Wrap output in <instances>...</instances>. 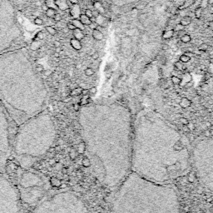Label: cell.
<instances>
[{"mask_svg":"<svg viewBox=\"0 0 213 213\" xmlns=\"http://www.w3.org/2000/svg\"><path fill=\"white\" fill-rule=\"evenodd\" d=\"M209 49V45L207 44H202L200 45V47H199V50H201V51H206L207 49Z\"/></svg>","mask_w":213,"mask_h":213,"instance_id":"obj_34","label":"cell"},{"mask_svg":"<svg viewBox=\"0 0 213 213\" xmlns=\"http://www.w3.org/2000/svg\"><path fill=\"white\" fill-rule=\"evenodd\" d=\"M180 105L183 106V107H187V106L191 105V101L187 99V98H186V97H184V98H182L181 102H180Z\"/></svg>","mask_w":213,"mask_h":213,"instance_id":"obj_27","label":"cell"},{"mask_svg":"<svg viewBox=\"0 0 213 213\" xmlns=\"http://www.w3.org/2000/svg\"><path fill=\"white\" fill-rule=\"evenodd\" d=\"M92 38H93L95 40H97V41H102V40H103V39H104V34L102 33V32L100 31V30H98L97 29L92 30Z\"/></svg>","mask_w":213,"mask_h":213,"instance_id":"obj_15","label":"cell"},{"mask_svg":"<svg viewBox=\"0 0 213 213\" xmlns=\"http://www.w3.org/2000/svg\"><path fill=\"white\" fill-rule=\"evenodd\" d=\"M45 4L48 6V8H53V9H58V7H57V5H56L55 3V0H46L45 1Z\"/></svg>","mask_w":213,"mask_h":213,"instance_id":"obj_22","label":"cell"},{"mask_svg":"<svg viewBox=\"0 0 213 213\" xmlns=\"http://www.w3.org/2000/svg\"><path fill=\"white\" fill-rule=\"evenodd\" d=\"M111 213H180L179 200L173 185L158 183L130 172L117 186Z\"/></svg>","mask_w":213,"mask_h":213,"instance_id":"obj_3","label":"cell"},{"mask_svg":"<svg viewBox=\"0 0 213 213\" xmlns=\"http://www.w3.org/2000/svg\"><path fill=\"white\" fill-rule=\"evenodd\" d=\"M186 126L188 127V129L189 130H193L194 129V125H193V123L192 122H189Z\"/></svg>","mask_w":213,"mask_h":213,"instance_id":"obj_49","label":"cell"},{"mask_svg":"<svg viewBox=\"0 0 213 213\" xmlns=\"http://www.w3.org/2000/svg\"><path fill=\"white\" fill-rule=\"evenodd\" d=\"M69 13H70L71 17L73 18V19H79L80 15L82 14L79 5L78 3L72 5V7L69 8Z\"/></svg>","mask_w":213,"mask_h":213,"instance_id":"obj_11","label":"cell"},{"mask_svg":"<svg viewBox=\"0 0 213 213\" xmlns=\"http://www.w3.org/2000/svg\"><path fill=\"white\" fill-rule=\"evenodd\" d=\"M56 13H57V11H56L55 9H53V8H49V9L45 12V14H46L47 17L50 18L54 17V15H55Z\"/></svg>","mask_w":213,"mask_h":213,"instance_id":"obj_25","label":"cell"},{"mask_svg":"<svg viewBox=\"0 0 213 213\" xmlns=\"http://www.w3.org/2000/svg\"><path fill=\"white\" fill-rule=\"evenodd\" d=\"M186 213H191V212H190V211H187V212H186Z\"/></svg>","mask_w":213,"mask_h":213,"instance_id":"obj_62","label":"cell"},{"mask_svg":"<svg viewBox=\"0 0 213 213\" xmlns=\"http://www.w3.org/2000/svg\"><path fill=\"white\" fill-rule=\"evenodd\" d=\"M207 5H208V0H201V3L199 7L205 8L207 7Z\"/></svg>","mask_w":213,"mask_h":213,"instance_id":"obj_39","label":"cell"},{"mask_svg":"<svg viewBox=\"0 0 213 213\" xmlns=\"http://www.w3.org/2000/svg\"><path fill=\"white\" fill-rule=\"evenodd\" d=\"M60 53H57V52H55V53H53V56L54 57V58H60Z\"/></svg>","mask_w":213,"mask_h":213,"instance_id":"obj_53","label":"cell"},{"mask_svg":"<svg viewBox=\"0 0 213 213\" xmlns=\"http://www.w3.org/2000/svg\"><path fill=\"white\" fill-rule=\"evenodd\" d=\"M36 5H37V6H41V2H39H39H37Z\"/></svg>","mask_w":213,"mask_h":213,"instance_id":"obj_59","label":"cell"},{"mask_svg":"<svg viewBox=\"0 0 213 213\" xmlns=\"http://www.w3.org/2000/svg\"><path fill=\"white\" fill-rule=\"evenodd\" d=\"M70 45L72 46L73 49H75L77 51H79L82 49V43L80 40L75 39V38H73V39H70Z\"/></svg>","mask_w":213,"mask_h":213,"instance_id":"obj_14","label":"cell"},{"mask_svg":"<svg viewBox=\"0 0 213 213\" xmlns=\"http://www.w3.org/2000/svg\"><path fill=\"white\" fill-rule=\"evenodd\" d=\"M205 137H206V138H209V137H211V132H210V130H206V131L205 132Z\"/></svg>","mask_w":213,"mask_h":213,"instance_id":"obj_52","label":"cell"},{"mask_svg":"<svg viewBox=\"0 0 213 213\" xmlns=\"http://www.w3.org/2000/svg\"><path fill=\"white\" fill-rule=\"evenodd\" d=\"M174 33L175 31L173 30V29H171V30H167V31H166L164 33V34H162V38L165 39H170L172 37H173V35H174Z\"/></svg>","mask_w":213,"mask_h":213,"instance_id":"obj_23","label":"cell"},{"mask_svg":"<svg viewBox=\"0 0 213 213\" xmlns=\"http://www.w3.org/2000/svg\"><path fill=\"white\" fill-rule=\"evenodd\" d=\"M0 213H21V200L16 186L0 172Z\"/></svg>","mask_w":213,"mask_h":213,"instance_id":"obj_9","label":"cell"},{"mask_svg":"<svg viewBox=\"0 0 213 213\" xmlns=\"http://www.w3.org/2000/svg\"><path fill=\"white\" fill-rule=\"evenodd\" d=\"M191 155L196 176L213 192V137L197 142Z\"/></svg>","mask_w":213,"mask_h":213,"instance_id":"obj_8","label":"cell"},{"mask_svg":"<svg viewBox=\"0 0 213 213\" xmlns=\"http://www.w3.org/2000/svg\"><path fill=\"white\" fill-rule=\"evenodd\" d=\"M61 46H62V44H61L59 41H58V40H56V41L53 42V47H54V48H59V47Z\"/></svg>","mask_w":213,"mask_h":213,"instance_id":"obj_45","label":"cell"},{"mask_svg":"<svg viewBox=\"0 0 213 213\" xmlns=\"http://www.w3.org/2000/svg\"><path fill=\"white\" fill-rule=\"evenodd\" d=\"M12 122L0 102V172H5L8 160L12 154Z\"/></svg>","mask_w":213,"mask_h":213,"instance_id":"obj_10","label":"cell"},{"mask_svg":"<svg viewBox=\"0 0 213 213\" xmlns=\"http://www.w3.org/2000/svg\"><path fill=\"white\" fill-rule=\"evenodd\" d=\"M96 92H97V88L95 87H92L91 89L89 90V92L90 93H92V94H94V93H96Z\"/></svg>","mask_w":213,"mask_h":213,"instance_id":"obj_50","label":"cell"},{"mask_svg":"<svg viewBox=\"0 0 213 213\" xmlns=\"http://www.w3.org/2000/svg\"><path fill=\"white\" fill-rule=\"evenodd\" d=\"M146 5H147L146 3H144V4H143H143H139V5H138L137 7H136V8H137V9H138V10L143 9V8L146 7Z\"/></svg>","mask_w":213,"mask_h":213,"instance_id":"obj_48","label":"cell"},{"mask_svg":"<svg viewBox=\"0 0 213 213\" xmlns=\"http://www.w3.org/2000/svg\"><path fill=\"white\" fill-rule=\"evenodd\" d=\"M184 29H185V27L183 26V25H182L181 23H178V24H177L176 25V27L174 28V31H177V32H180V31H183L184 30Z\"/></svg>","mask_w":213,"mask_h":213,"instance_id":"obj_33","label":"cell"},{"mask_svg":"<svg viewBox=\"0 0 213 213\" xmlns=\"http://www.w3.org/2000/svg\"><path fill=\"white\" fill-rule=\"evenodd\" d=\"M41 48V43L40 40H34L30 44V49L32 51H37Z\"/></svg>","mask_w":213,"mask_h":213,"instance_id":"obj_19","label":"cell"},{"mask_svg":"<svg viewBox=\"0 0 213 213\" xmlns=\"http://www.w3.org/2000/svg\"><path fill=\"white\" fill-rule=\"evenodd\" d=\"M191 155L182 136L159 113L143 110L133 123L131 172L162 184L190 172Z\"/></svg>","mask_w":213,"mask_h":213,"instance_id":"obj_2","label":"cell"},{"mask_svg":"<svg viewBox=\"0 0 213 213\" xmlns=\"http://www.w3.org/2000/svg\"><path fill=\"white\" fill-rule=\"evenodd\" d=\"M171 80H172V82L174 85H179L180 83H181V82H182L181 78L177 77V76H172Z\"/></svg>","mask_w":213,"mask_h":213,"instance_id":"obj_30","label":"cell"},{"mask_svg":"<svg viewBox=\"0 0 213 213\" xmlns=\"http://www.w3.org/2000/svg\"><path fill=\"white\" fill-rule=\"evenodd\" d=\"M52 117L42 112L23 122L12 139V154L20 166L29 169L49 153L56 139Z\"/></svg>","mask_w":213,"mask_h":213,"instance_id":"obj_5","label":"cell"},{"mask_svg":"<svg viewBox=\"0 0 213 213\" xmlns=\"http://www.w3.org/2000/svg\"><path fill=\"white\" fill-rule=\"evenodd\" d=\"M73 38L78 39V40H80V41H81L82 39H84V37H85V34H84V33H83V31L78 29H74V30L73 31Z\"/></svg>","mask_w":213,"mask_h":213,"instance_id":"obj_17","label":"cell"},{"mask_svg":"<svg viewBox=\"0 0 213 213\" xmlns=\"http://www.w3.org/2000/svg\"><path fill=\"white\" fill-rule=\"evenodd\" d=\"M33 213H91L78 194L63 190L45 196Z\"/></svg>","mask_w":213,"mask_h":213,"instance_id":"obj_6","label":"cell"},{"mask_svg":"<svg viewBox=\"0 0 213 213\" xmlns=\"http://www.w3.org/2000/svg\"><path fill=\"white\" fill-rule=\"evenodd\" d=\"M36 70L38 71V72H44V67H43L42 65H40V64H37Z\"/></svg>","mask_w":213,"mask_h":213,"instance_id":"obj_43","label":"cell"},{"mask_svg":"<svg viewBox=\"0 0 213 213\" xmlns=\"http://www.w3.org/2000/svg\"><path fill=\"white\" fill-rule=\"evenodd\" d=\"M190 60H191V58L188 55H186V54H183V55L180 57V62H182L183 63H188Z\"/></svg>","mask_w":213,"mask_h":213,"instance_id":"obj_29","label":"cell"},{"mask_svg":"<svg viewBox=\"0 0 213 213\" xmlns=\"http://www.w3.org/2000/svg\"><path fill=\"white\" fill-rule=\"evenodd\" d=\"M41 8H42V10H43L44 12H46L47 10L49 9V8H48V6H47L46 4H43L41 6Z\"/></svg>","mask_w":213,"mask_h":213,"instance_id":"obj_51","label":"cell"},{"mask_svg":"<svg viewBox=\"0 0 213 213\" xmlns=\"http://www.w3.org/2000/svg\"><path fill=\"white\" fill-rule=\"evenodd\" d=\"M95 23L98 26L106 28L107 26V19L103 16V14H98L97 17L95 18Z\"/></svg>","mask_w":213,"mask_h":213,"instance_id":"obj_13","label":"cell"},{"mask_svg":"<svg viewBox=\"0 0 213 213\" xmlns=\"http://www.w3.org/2000/svg\"><path fill=\"white\" fill-rule=\"evenodd\" d=\"M67 28L68 29V30H71V31H73V30L76 29V27L72 23V22L67 23Z\"/></svg>","mask_w":213,"mask_h":213,"instance_id":"obj_41","label":"cell"},{"mask_svg":"<svg viewBox=\"0 0 213 213\" xmlns=\"http://www.w3.org/2000/svg\"><path fill=\"white\" fill-rule=\"evenodd\" d=\"M168 49H169V48H168V45H167V44H164V45L162 46V49H164V50H167Z\"/></svg>","mask_w":213,"mask_h":213,"instance_id":"obj_56","label":"cell"},{"mask_svg":"<svg viewBox=\"0 0 213 213\" xmlns=\"http://www.w3.org/2000/svg\"><path fill=\"white\" fill-rule=\"evenodd\" d=\"M78 122L92 172L101 183L115 188L131 172V112L116 102L86 105L80 108Z\"/></svg>","mask_w":213,"mask_h":213,"instance_id":"obj_1","label":"cell"},{"mask_svg":"<svg viewBox=\"0 0 213 213\" xmlns=\"http://www.w3.org/2000/svg\"><path fill=\"white\" fill-rule=\"evenodd\" d=\"M147 17H148V15H147V13H144V14H140V15H139V17H138V18H139V20H146V19H147Z\"/></svg>","mask_w":213,"mask_h":213,"instance_id":"obj_46","label":"cell"},{"mask_svg":"<svg viewBox=\"0 0 213 213\" xmlns=\"http://www.w3.org/2000/svg\"><path fill=\"white\" fill-rule=\"evenodd\" d=\"M16 187L21 201L29 206H36L48 196L50 185L48 178L43 174L24 169L18 177Z\"/></svg>","mask_w":213,"mask_h":213,"instance_id":"obj_7","label":"cell"},{"mask_svg":"<svg viewBox=\"0 0 213 213\" xmlns=\"http://www.w3.org/2000/svg\"><path fill=\"white\" fill-rule=\"evenodd\" d=\"M81 68V64H78V65H77V68Z\"/></svg>","mask_w":213,"mask_h":213,"instance_id":"obj_60","label":"cell"},{"mask_svg":"<svg viewBox=\"0 0 213 213\" xmlns=\"http://www.w3.org/2000/svg\"><path fill=\"white\" fill-rule=\"evenodd\" d=\"M72 23L76 27V29H81L82 31L85 29V26L82 24L79 19H73L72 20Z\"/></svg>","mask_w":213,"mask_h":213,"instance_id":"obj_21","label":"cell"},{"mask_svg":"<svg viewBox=\"0 0 213 213\" xmlns=\"http://www.w3.org/2000/svg\"><path fill=\"white\" fill-rule=\"evenodd\" d=\"M174 66H175V68H176L177 70L182 71V70H183V69H185L184 66L182 65V62H177V63L174 64Z\"/></svg>","mask_w":213,"mask_h":213,"instance_id":"obj_31","label":"cell"},{"mask_svg":"<svg viewBox=\"0 0 213 213\" xmlns=\"http://www.w3.org/2000/svg\"><path fill=\"white\" fill-rule=\"evenodd\" d=\"M53 19L55 20L56 22H60V21H62V16H61L59 13H56L55 15H54V17L53 18Z\"/></svg>","mask_w":213,"mask_h":213,"instance_id":"obj_38","label":"cell"},{"mask_svg":"<svg viewBox=\"0 0 213 213\" xmlns=\"http://www.w3.org/2000/svg\"><path fill=\"white\" fill-rule=\"evenodd\" d=\"M202 9H203V8L201 7H198L196 8V10H195V15H196V18L200 19L201 18V15H202Z\"/></svg>","mask_w":213,"mask_h":213,"instance_id":"obj_28","label":"cell"},{"mask_svg":"<svg viewBox=\"0 0 213 213\" xmlns=\"http://www.w3.org/2000/svg\"><path fill=\"white\" fill-rule=\"evenodd\" d=\"M72 4H77L78 3V0H68Z\"/></svg>","mask_w":213,"mask_h":213,"instance_id":"obj_54","label":"cell"},{"mask_svg":"<svg viewBox=\"0 0 213 213\" xmlns=\"http://www.w3.org/2000/svg\"><path fill=\"white\" fill-rule=\"evenodd\" d=\"M55 49H56L55 52H57V53H60V52L62 51V48H61V47H59V48H55Z\"/></svg>","mask_w":213,"mask_h":213,"instance_id":"obj_55","label":"cell"},{"mask_svg":"<svg viewBox=\"0 0 213 213\" xmlns=\"http://www.w3.org/2000/svg\"><path fill=\"white\" fill-rule=\"evenodd\" d=\"M92 3H94V2H96V1H98V0H91Z\"/></svg>","mask_w":213,"mask_h":213,"instance_id":"obj_61","label":"cell"},{"mask_svg":"<svg viewBox=\"0 0 213 213\" xmlns=\"http://www.w3.org/2000/svg\"><path fill=\"white\" fill-rule=\"evenodd\" d=\"M48 92L41 79L30 71H0V102L12 123L19 126L44 111Z\"/></svg>","mask_w":213,"mask_h":213,"instance_id":"obj_4","label":"cell"},{"mask_svg":"<svg viewBox=\"0 0 213 213\" xmlns=\"http://www.w3.org/2000/svg\"><path fill=\"white\" fill-rule=\"evenodd\" d=\"M189 179V182H195V180H196V177H195V175L194 174H190V176H189L188 177Z\"/></svg>","mask_w":213,"mask_h":213,"instance_id":"obj_44","label":"cell"},{"mask_svg":"<svg viewBox=\"0 0 213 213\" xmlns=\"http://www.w3.org/2000/svg\"><path fill=\"white\" fill-rule=\"evenodd\" d=\"M50 73H51V72H50L49 70H48V71H46V72H45V74H46V75H49V74H50Z\"/></svg>","mask_w":213,"mask_h":213,"instance_id":"obj_57","label":"cell"},{"mask_svg":"<svg viewBox=\"0 0 213 213\" xmlns=\"http://www.w3.org/2000/svg\"><path fill=\"white\" fill-rule=\"evenodd\" d=\"M208 4H213V0H208Z\"/></svg>","mask_w":213,"mask_h":213,"instance_id":"obj_58","label":"cell"},{"mask_svg":"<svg viewBox=\"0 0 213 213\" xmlns=\"http://www.w3.org/2000/svg\"><path fill=\"white\" fill-rule=\"evenodd\" d=\"M45 29H46L47 32H48L50 35H52V36H55L56 34H57V30H56L55 28H53V26H47L46 28H45Z\"/></svg>","mask_w":213,"mask_h":213,"instance_id":"obj_26","label":"cell"},{"mask_svg":"<svg viewBox=\"0 0 213 213\" xmlns=\"http://www.w3.org/2000/svg\"><path fill=\"white\" fill-rule=\"evenodd\" d=\"M179 121H180V122L181 123H182L183 125H185V126H186L187 124L189 123V121L187 120L186 118H185V117H180V119H179Z\"/></svg>","mask_w":213,"mask_h":213,"instance_id":"obj_37","label":"cell"},{"mask_svg":"<svg viewBox=\"0 0 213 213\" xmlns=\"http://www.w3.org/2000/svg\"><path fill=\"white\" fill-rule=\"evenodd\" d=\"M191 23V18L190 17V16H188V15L184 16V17L182 18V19L180 20V23H181L182 25H183L184 27L190 25Z\"/></svg>","mask_w":213,"mask_h":213,"instance_id":"obj_20","label":"cell"},{"mask_svg":"<svg viewBox=\"0 0 213 213\" xmlns=\"http://www.w3.org/2000/svg\"><path fill=\"white\" fill-rule=\"evenodd\" d=\"M34 22L36 25H43V24H44V20L42 19L41 18H39V17L35 18H34Z\"/></svg>","mask_w":213,"mask_h":213,"instance_id":"obj_32","label":"cell"},{"mask_svg":"<svg viewBox=\"0 0 213 213\" xmlns=\"http://www.w3.org/2000/svg\"><path fill=\"white\" fill-rule=\"evenodd\" d=\"M84 13L87 15V17L90 18L93 17V15H92V10H91V9H86L85 10Z\"/></svg>","mask_w":213,"mask_h":213,"instance_id":"obj_40","label":"cell"},{"mask_svg":"<svg viewBox=\"0 0 213 213\" xmlns=\"http://www.w3.org/2000/svg\"><path fill=\"white\" fill-rule=\"evenodd\" d=\"M93 7H94L95 10H97L100 14H104L105 12H106L104 6H103V3L101 1H99V0L93 3Z\"/></svg>","mask_w":213,"mask_h":213,"instance_id":"obj_16","label":"cell"},{"mask_svg":"<svg viewBox=\"0 0 213 213\" xmlns=\"http://www.w3.org/2000/svg\"><path fill=\"white\" fill-rule=\"evenodd\" d=\"M88 27H89L90 29H92V30H93V29H97V23H95V22H92V23H91V24H90Z\"/></svg>","mask_w":213,"mask_h":213,"instance_id":"obj_47","label":"cell"},{"mask_svg":"<svg viewBox=\"0 0 213 213\" xmlns=\"http://www.w3.org/2000/svg\"><path fill=\"white\" fill-rule=\"evenodd\" d=\"M36 38L39 39V40H44L45 37H44V34L43 32H39V33L37 34Z\"/></svg>","mask_w":213,"mask_h":213,"instance_id":"obj_36","label":"cell"},{"mask_svg":"<svg viewBox=\"0 0 213 213\" xmlns=\"http://www.w3.org/2000/svg\"><path fill=\"white\" fill-rule=\"evenodd\" d=\"M180 39H181V41H182V43H183V44H188V43H190L191 40V37L189 35V34H183L181 38H180Z\"/></svg>","mask_w":213,"mask_h":213,"instance_id":"obj_24","label":"cell"},{"mask_svg":"<svg viewBox=\"0 0 213 213\" xmlns=\"http://www.w3.org/2000/svg\"><path fill=\"white\" fill-rule=\"evenodd\" d=\"M92 58L93 59V60H97V59H98L99 58V53H97V52H95L93 54H92Z\"/></svg>","mask_w":213,"mask_h":213,"instance_id":"obj_42","label":"cell"},{"mask_svg":"<svg viewBox=\"0 0 213 213\" xmlns=\"http://www.w3.org/2000/svg\"><path fill=\"white\" fill-rule=\"evenodd\" d=\"M55 3L58 9L61 11H67L70 8L67 0H55Z\"/></svg>","mask_w":213,"mask_h":213,"instance_id":"obj_12","label":"cell"},{"mask_svg":"<svg viewBox=\"0 0 213 213\" xmlns=\"http://www.w3.org/2000/svg\"><path fill=\"white\" fill-rule=\"evenodd\" d=\"M79 20L84 26H89V25L92 23V21H91V19H90V18L87 17L85 13H82V14L80 15Z\"/></svg>","mask_w":213,"mask_h":213,"instance_id":"obj_18","label":"cell"},{"mask_svg":"<svg viewBox=\"0 0 213 213\" xmlns=\"http://www.w3.org/2000/svg\"><path fill=\"white\" fill-rule=\"evenodd\" d=\"M93 73H94V71L92 70V68H87L85 69V74H86L87 76H88V77L93 75Z\"/></svg>","mask_w":213,"mask_h":213,"instance_id":"obj_35","label":"cell"}]
</instances>
